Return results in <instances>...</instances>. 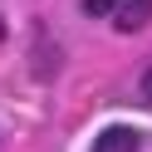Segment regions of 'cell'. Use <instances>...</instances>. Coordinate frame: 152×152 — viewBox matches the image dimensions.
I'll list each match as a JSON object with an SVG mask.
<instances>
[{"label": "cell", "mask_w": 152, "mask_h": 152, "mask_svg": "<svg viewBox=\"0 0 152 152\" xmlns=\"http://www.w3.org/2000/svg\"><path fill=\"white\" fill-rule=\"evenodd\" d=\"M93 152H142V137H137V128L118 123V128H103L93 137Z\"/></svg>", "instance_id": "6da1fadb"}, {"label": "cell", "mask_w": 152, "mask_h": 152, "mask_svg": "<svg viewBox=\"0 0 152 152\" xmlns=\"http://www.w3.org/2000/svg\"><path fill=\"white\" fill-rule=\"evenodd\" d=\"M147 20H152V0H123L118 10H113V30H123V34L142 30Z\"/></svg>", "instance_id": "7a4b0ae2"}, {"label": "cell", "mask_w": 152, "mask_h": 152, "mask_svg": "<svg viewBox=\"0 0 152 152\" xmlns=\"http://www.w3.org/2000/svg\"><path fill=\"white\" fill-rule=\"evenodd\" d=\"M118 5H123V0H83V15H93V20H98V15H113Z\"/></svg>", "instance_id": "3957f363"}, {"label": "cell", "mask_w": 152, "mask_h": 152, "mask_svg": "<svg viewBox=\"0 0 152 152\" xmlns=\"http://www.w3.org/2000/svg\"><path fill=\"white\" fill-rule=\"evenodd\" d=\"M137 93H142V103H147V108H152V69L142 74V83H137Z\"/></svg>", "instance_id": "277c9868"}]
</instances>
